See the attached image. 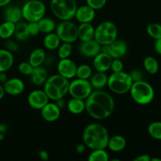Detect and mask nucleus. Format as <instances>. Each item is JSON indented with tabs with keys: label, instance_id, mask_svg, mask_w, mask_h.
<instances>
[{
	"label": "nucleus",
	"instance_id": "nucleus-1",
	"mask_svg": "<svg viewBox=\"0 0 161 161\" xmlns=\"http://www.w3.org/2000/svg\"><path fill=\"white\" fill-rule=\"evenodd\" d=\"M86 111L90 116L102 120L109 117L115 108V102L109 93L102 90L92 91L86 99Z\"/></svg>",
	"mask_w": 161,
	"mask_h": 161
},
{
	"label": "nucleus",
	"instance_id": "nucleus-2",
	"mask_svg": "<svg viewBox=\"0 0 161 161\" xmlns=\"http://www.w3.org/2000/svg\"><path fill=\"white\" fill-rule=\"evenodd\" d=\"M109 134L102 124H90L85 127L83 132V142L89 149H105L107 148Z\"/></svg>",
	"mask_w": 161,
	"mask_h": 161
},
{
	"label": "nucleus",
	"instance_id": "nucleus-3",
	"mask_svg": "<svg viewBox=\"0 0 161 161\" xmlns=\"http://www.w3.org/2000/svg\"><path fill=\"white\" fill-rule=\"evenodd\" d=\"M43 85V91L49 99L54 102L63 98L69 93V80L58 73L48 76Z\"/></svg>",
	"mask_w": 161,
	"mask_h": 161
},
{
	"label": "nucleus",
	"instance_id": "nucleus-4",
	"mask_svg": "<svg viewBox=\"0 0 161 161\" xmlns=\"http://www.w3.org/2000/svg\"><path fill=\"white\" fill-rule=\"evenodd\" d=\"M129 92L136 103L142 105L151 103L155 96V92L150 83L143 80L133 82Z\"/></svg>",
	"mask_w": 161,
	"mask_h": 161
},
{
	"label": "nucleus",
	"instance_id": "nucleus-5",
	"mask_svg": "<svg viewBox=\"0 0 161 161\" xmlns=\"http://www.w3.org/2000/svg\"><path fill=\"white\" fill-rule=\"evenodd\" d=\"M133 83L130 74L121 71L113 72L108 78L107 86L110 91L116 94H125L130 91Z\"/></svg>",
	"mask_w": 161,
	"mask_h": 161
},
{
	"label": "nucleus",
	"instance_id": "nucleus-6",
	"mask_svg": "<svg viewBox=\"0 0 161 161\" xmlns=\"http://www.w3.org/2000/svg\"><path fill=\"white\" fill-rule=\"evenodd\" d=\"M50 6L53 15L61 20H72L78 7L75 0H51Z\"/></svg>",
	"mask_w": 161,
	"mask_h": 161
},
{
	"label": "nucleus",
	"instance_id": "nucleus-7",
	"mask_svg": "<svg viewBox=\"0 0 161 161\" xmlns=\"http://www.w3.org/2000/svg\"><path fill=\"white\" fill-rule=\"evenodd\" d=\"M118 37V28L116 24L106 20L99 24L94 30V39L101 46L108 45Z\"/></svg>",
	"mask_w": 161,
	"mask_h": 161
},
{
	"label": "nucleus",
	"instance_id": "nucleus-8",
	"mask_svg": "<svg viewBox=\"0 0 161 161\" xmlns=\"http://www.w3.org/2000/svg\"><path fill=\"white\" fill-rule=\"evenodd\" d=\"M22 17L28 22L39 21L46 14V5L41 0H29L21 8Z\"/></svg>",
	"mask_w": 161,
	"mask_h": 161
},
{
	"label": "nucleus",
	"instance_id": "nucleus-9",
	"mask_svg": "<svg viewBox=\"0 0 161 161\" xmlns=\"http://www.w3.org/2000/svg\"><path fill=\"white\" fill-rule=\"evenodd\" d=\"M55 32L61 42H72L78 39V26L70 20H61L55 28Z\"/></svg>",
	"mask_w": 161,
	"mask_h": 161
},
{
	"label": "nucleus",
	"instance_id": "nucleus-10",
	"mask_svg": "<svg viewBox=\"0 0 161 161\" xmlns=\"http://www.w3.org/2000/svg\"><path fill=\"white\" fill-rule=\"evenodd\" d=\"M92 91V86L88 80L77 78L69 82V94L72 97L86 100Z\"/></svg>",
	"mask_w": 161,
	"mask_h": 161
},
{
	"label": "nucleus",
	"instance_id": "nucleus-11",
	"mask_svg": "<svg viewBox=\"0 0 161 161\" xmlns=\"http://www.w3.org/2000/svg\"><path fill=\"white\" fill-rule=\"evenodd\" d=\"M128 47L125 41L116 39L108 45L102 46V51L108 53L113 59H121L127 53Z\"/></svg>",
	"mask_w": 161,
	"mask_h": 161
},
{
	"label": "nucleus",
	"instance_id": "nucleus-12",
	"mask_svg": "<svg viewBox=\"0 0 161 161\" xmlns=\"http://www.w3.org/2000/svg\"><path fill=\"white\" fill-rule=\"evenodd\" d=\"M57 70L59 75H62L68 80H71L76 75L77 65L74 61L69 58H64V59H60V61H58Z\"/></svg>",
	"mask_w": 161,
	"mask_h": 161
},
{
	"label": "nucleus",
	"instance_id": "nucleus-13",
	"mask_svg": "<svg viewBox=\"0 0 161 161\" xmlns=\"http://www.w3.org/2000/svg\"><path fill=\"white\" fill-rule=\"evenodd\" d=\"M49 97L43 90H34L28 96V103L34 109L41 110L49 102Z\"/></svg>",
	"mask_w": 161,
	"mask_h": 161
},
{
	"label": "nucleus",
	"instance_id": "nucleus-14",
	"mask_svg": "<svg viewBox=\"0 0 161 161\" xmlns=\"http://www.w3.org/2000/svg\"><path fill=\"white\" fill-rule=\"evenodd\" d=\"M101 51H102V46L94 39L81 42L79 46V52L82 56L85 58H94Z\"/></svg>",
	"mask_w": 161,
	"mask_h": 161
},
{
	"label": "nucleus",
	"instance_id": "nucleus-15",
	"mask_svg": "<svg viewBox=\"0 0 161 161\" xmlns=\"http://www.w3.org/2000/svg\"><path fill=\"white\" fill-rule=\"evenodd\" d=\"M3 87L6 94L12 96H17L23 93V91H25V85L23 80L17 77H14V78L8 79L3 83Z\"/></svg>",
	"mask_w": 161,
	"mask_h": 161
},
{
	"label": "nucleus",
	"instance_id": "nucleus-16",
	"mask_svg": "<svg viewBox=\"0 0 161 161\" xmlns=\"http://www.w3.org/2000/svg\"><path fill=\"white\" fill-rule=\"evenodd\" d=\"M113 58L103 51L96 55L93 60V66L97 72H106L111 67Z\"/></svg>",
	"mask_w": 161,
	"mask_h": 161
},
{
	"label": "nucleus",
	"instance_id": "nucleus-17",
	"mask_svg": "<svg viewBox=\"0 0 161 161\" xmlns=\"http://www.w3.org/2000/svg\"><path fill=\"white\" fill-rule=\"evenodd\" d=\"M95 11L88 5H83L77 7L75 17L80 23H91L95 18Z\"/></svg>",
	"mask_w": 161,
	"mask_h": 161
},
{
	"label": "nucleus",
	"instance_id": "nucleus-18",
	"mask_svg": "<svg viewBox=\"0 0 161 161\" xmlns=\"http://www.w3.org/2000/svg\"><path fill=\"white\" fill-rule=\"evenodd\" d=\"M41 115L44 120L47 122H54L61 116V108L53 102H48L41 109Z\"/></svg>",
	"mask_w": 161,
	"mask_h": 161
},
{
	"label": "nucleus",
	"instance_id": "nucleus-19",
	"mask_svg": "<svg viewBox=\"0 0 161 161\" xmlns=\"http://www.w3.org/2000/svg\"><path fill=\"white\" fill-rule=\"evenodd\" d=\"M30 76V80L31 83L36 86H42L47 81L48 78V72L45 68L42 65L34 67L32 72Z\"/></svg>",
	"mask_w": 161,
	"mask_h": 161
},
{
	"label": "nucleus",
	"instance_id": "nucleus-20",
	"mask_svg": "<svg viewBox=\"0 0 161 161\" xmlns=\"http://www.w3.org/2000/svg\"><path fill=\"white\" fill-rule=\"evenodd\" d=\"M95 28L91 23H80L78 26V39L81 42L94 39Z\"/></svg>",
	"mask_w": 161,
	"mask_h": 161
},
{
	"label": "nucleus",
	"instance_id": "nucleus-21",
	"mask_svg": "<svg viewBox=\"0 0 161 161\" xmlns=\"http://www.w3.org/2000/svg\"><path fill=\"white\" fill-rule=\"evenodd\" d=\"M14 62L12 52L6 49H0V72H7L12 68Z\"/></svg>",
	"mask_w": 161,
	"mask_h": 161
},
{
	"label": "nucleus",
	"instance_id": "nucleus-22",
	"mask_svg": "<svg viewBox=\"0 0 161 161\" xmlns=\"http://www.w3.org/2000/svg\"><path fill=\"white\" fill-rule=\"evenodd\" d=\"M127 146V140L122 135H113L108 139L107 148L109 149L112 152L119 153L124 150Z\"/></svg>",
	"mask_w": 161,
	"mask_h": 161
},
{
	"label": "nucleus",
	"instance_id": "nucleus-23",
	"mask_svg": "<svg viewBox=\"0 0 161 161\" xmlns=\"http://www.w3.org/2000/svg\"><path fill=\"white\" fill-rule=\"evenodd\" d=\"M5 20L17 24L20 21L22 17L21 8L17 6H9L4 12Z\"/></svg>",
	"mask_w": 161,
	"mask_h": 161
},
{
	"label": "nucleus",
	"instance_id": "nucleus-24",
	"mask_svg": "<svg viewBox=\"0 0 161 161\" xmlns=\"http://www.w3.org/2000/svg\"><path fill=\"white\" fill-rule=\"evenodd\" d=\"M108 76L106 75L105 72H97L95 73L92 74V75L90 78V83L92 86L93 89L95 90H102L107 86L108 83Z\"/></svg>",
	"mask_w": 161,
	"mask_h": 161
},
{
	"label": "nucleus",
	"instance_id": "nucleus-25",
	"mask_svg": "<svg viewBox=\"0 0 161 161\" xmlns=\"http://www.w3.org/2000/svg\"><path fill=\"white\" fill-rule=\"evenodd\" d=\"M67 108L69 113L74 115L81 114L86 109V104H85L84 100L80 98H75V97H72L69 101L67 104Z\"/></svg>",
	"mask_w": 161,
	"mask_h": 161
},
{
	"label": "nucleus",
	"instance_id": "nucleus-26",
	"mask_svg": "<svg viewBox=\"0 0 161 161\" xmlns=\"http://www.w3.org/2000/svg\"><path fill=\"white\" fill-rule=\"evenodd\" d=\"M46 61V53L43 49L36 48L31 51L30 53L29 58H28V62L33 66V67H37V66L42 65Z\"/></svg>",
	"mask_w": 161,
	"mask_h": 161
},
{
	"label": "nucleus",
	"instance_id": "nucleus-27",
	"mask_svg": "<svg viewBox=\"0 0 161 161\" xmlns=\"http://www.w3.org/2000/svg\"><path fill=\"white\" fill-rule=\"evenodd\" d=\"M61 42V39L56 34V32H50L46 34L43 39V46L47 50H54L59 47Z\"/></svg>",
	"mask_w": 161,
	"mask_h": 161
},
{
	"label": "nucleus",
	"instance_id": "nucleus-28",
	"mask_svg": "<svg viewBox=\"0 0 161 161\" xmlns=\"http://www.w3.org/2000/svg\"><path fill=\"white\" fill-rule=\"evenodd\" d=\"M14 36L17 40L20 42L26 41L30 36L28 30V23L20 21L16 24Z\"/></svg>",
	"mask_w": 161,
	"mask_h": 161
},
{
	"label": "nucleus",
	"instance_id": "nucleus-29",
	"mask_svg": "<svg viewBox=\"0 0 161 161\" xmlns=\"http://www.w3.org/2000/svg\"><path fill=\"white\" fill-rule=\"evenodd\" d=\"M16 24L5 20L0 25V38L3 39H10L14 34Z\"/></svg>",
	"mask_w": 161,
	"mask_h": 161
},
{
	"label": "nucleus",
	"instance_id": "nucleus-30",
	"mask_svg": "<svg viewBox=\"0 0 161 161\" xmlns=\"http://www.w3.org/2000/svg\"><path fill=\"white\" fill-rule=\"evenodd\" d=\"M38 24H39L40 32L44 33V34L53 32L56 28V24L54 20L49 17H43L38 21Z\"/></svg>",
	"mask_w": 161,
	"mask_h": 161
},
{
	"label": "nucleus",
	"instance_id": "nucleus-31",
	"mask_svg": "<svg viewBox=\"0 0 161 161\" xmlns=\"http://www.w3.org/2000/svg\"><path fill=\"white\" fill-rule=\"evenodd\" d=\"M143 66L148 73L151 75H155L159 70V63L155 58L152 56H148L143 61Z\"/></svg>",
	"mask_w": 161,
	"mask_h": 161
},
{
	"label": "nucleus",
	"instance_id": "nucleus-32",
	"mask_svg": "<svg viewBox=\"0 0 161 161\" xmlns=\"http://www.w3.org/2000/svg\"><path fill=\"white\" fill-rule=\"evenodd\" d=\"M89 161H108L109 157L105 149H92L88 157Z\"/></svg>",
	"mask_w": 161,
	"mask_h": 161
},
{
	"label": "nucleus",
	"instance_id": "nucleus-33",
	"mask_svg": "<svg viewBox=\"0 0 161 161\" xmlns=\"http://www.w3.org/2000/svg\"><path fill=\"white\" fill-rule=\"evenodd\" d=\"M92 68L86 64H80L77 66L76 75L77 78L83 79V80H89L92 75Z\"/></svg>",
	"mask_w": 161,
	"mask_h": 161
},
{
	"label": "nucleus",
	"instance_id": "nucleus-34",
	"mask_svg": "<svg viewBox=\"0 0 161 161\" xmlns=\"http://www.w3.org/2000/svg\"><path fill=\"white\" fill-rule=\"evenodd\" d=\"M72 52V43L62 42L58 48V55L60 59H64L70 57Z\"/></svg>",
	"mask_w": 161,
	"mask_h": 161
},
{
	"label": "nucleus",
	"instance_id": "nucleus-35",
	"mask_svg": "<svg viewBox=\"0 0 161 161\" xmlns=\"http://www.w3.org/2000/svg\"><path fill=\"white\" fill-rule=\"evenodd\" d=\"M148 132L153 138L161 140V122L155 121L151 123L148 127Z\"/></svg>",
	"mask_w": 161,
	"mask_h": 161
},
{
	"label": "nucleus",
	"instance_id": "nucleus-36",
	"mask_svg": "<svg viewBox=\"0 0 161 161\" xmlns=\"http://www.w3.org/2000/svg\"><path fill=\"white\" fill-rule=\"evenodd\" d=\"M146 31L153 39H160L161 38V25L159 23H150L146 28Z\"/></svg>",
	"mask_w": 161,
	"mask_h": 161
},
{
	"label": "nucleus",
	"instance_id": "nucleus-37",
	"mask_svg": "<svg viewBox=\"0 0 161 161\" xmlns=\"http://www.w3.org/2000/svg\"><path fill=\"white\" fill-rule=\"evenodd\" d=\"M33 67L28 61H23L20 63L18 65V71L21 75H30L32 72Z\"/></svg>",
	"mask_w": 161,
	"mask_h": 161
},
{
	"label": "nucleus",
	"instance_id": "nucleus-38",
	"mask_svg": "<svg viewBox=\"0 0 161 161\" xmlns=\"http://www.w3.org/2000/svg\"><path fill=\"white\" fill-rule=\"evenodd\" d=\"M86 5L95 10L102 9L106 5L107 0H86Z\"/></svg>",
	"mask_w": 161,
	"mask_h": 161
},
{
	"label": "nucleus",
	"instance_id": "nucleus-39",
	"mask_svg": "<svg viewBox=\"0 0 161 161\" xmlns=\"http://www.w3.org/2000/svg\"><path fill=\"white\" fill-rule=\"evenodd\" d=\"M28 30L30 36H38L40 32L39 24L37 21L28 22Z\"/></svg>",
	"mask_w": 161,
	"mask_h": 161
},
{
	"label": "nucleus",
	"instance_id": "nucleus-40",
	"mask_svg": "<svg viewBox=\"0 0 161 161\" xmlns=\"http://www.w3.org/2000/svg\"><path fill=\"white\" fill-rule=\"evenodd\" d=\"M110 69L113 72H121L124 69V63L120 59H113Z\"/></svg>",
	"mask_w": 161,
	"mask_h": 161
},
{
	"label": "nucleus",
	"instance_id": "nucleus-41",
	"mask_svg": "<svg viewBox=\"0 0 161 161\" xmlns=\"http://www.w3.org/2000/svg\"><path fill=\"white\" fill-rule=\"evenodd\" d=\"M6 42H5V47H6V50H9L10 52H15L17 50H18L19 46L15 41L11 40V39H6Z\"/></svg>",
	"mask_w": 161,
	"mask_h": 161
},
{
	"label": "nucleus",
	"instance_id": "nucleus-42",
	"mask_svg": "<svg viewBox=\"0 0 161 161\" xmlns=\"http://www.w3.org/2000/svg\"><path fill=\"white\" fill-rule=\"evenodd\" d=\"M129 74H130L133 82L140 81V80H143L142 72L140 70H138V69H133V70H132Z\"/></svg>",
	"mask_w": 161,
	"mask_h": 161
},
{
	"label": "nucleus",
	"instance_id": "nucleus-43",
	"mask_svg": "<svg viewBox=\"0 0 161 161\" xmlns=\"http://www.w3.org/2000/svg\"><path fill=\"white\" fill-rule=\"evenodd\" d=\"M154 49H155V51L157 52L159 55H161V38H160V39H155V42H154Z\"/></svg>",
	"mask_w": 161,
	"mask_h": 161
},
{
	"label": "nucleus",
	"instance_id": "nucleus-44",
	"mask_svg": "<svg viewBox=\"0 0 161 161\" xmlns=\"http://www.w3.org/2000/svg\"><path fill=\"white\" fill-rule=\"evenodd\" d=\"M151 157L148 154H143V155H140L138 157H135L133 161H150Z\"/></svg>",
	"mask_w": 161,
	"mask_h": 161
},
{
	"label": "nucleus",
	"instance_id": "nucleus-45",
	"mask_svg": "<svg viewBox=\"0 0 161 161\" xmlns=\"http://www.w3.org/2000/svg\"><path fill=\"white\" fill-rule=\"evenodd\" d=\"M38 155H39V158L41 159V160H44V161H47L49 160V157H50V156H49V153L47 152V151L45 150H40L39 151V153H38Z\"/></svg>",
	"mask_w": 161,
	"mask_h": 161
},
{
	"label": "nucleus",
	"instance_id": "nucleus-46",
	"mask_svg": "<svg viewBox=\"0 0 161 161\" xmlns=\"http://www.w3.org/2000/svg\"><path fill=\"white\" fill-rule=\"evenodd\" d=\"M86 146L84 143H80V144H79L78 146H76V148H75V151H76L77 153L82 154L84 153L85 149H86Z\"/></svg>",
	"mask_w": 161,
	"mask_h": 161
},
{
	"label": "nucleus",
	"instance_id": "nucleus-47",
	"mask_svg": "<svg viewBox=\"0 0 161 161\" xmlns=\"http://www.w3.org/2000/svg\"><path fill=\"white\" fill-rule=\"evenodd\" d=\"M7 80H8V77H7V75L6 74V72H0V83H2L3 84V83H4Z\"/></svg>",
	"mask_w": 161,
	"mask_h": 161
},
{
	"label": "nucleus",
	"instance_id": "nucleus-48",
	"mask_svg": "<svg viewBox=\"0 0 161 161\" xmlns=\"http://www.w3.org/2000/svg\"><path fill=\"white\" fill-rule=\"evenodd\" d=\"M55 103L57 104V105H58V106L60 108H64V105H65V103H64V100H63V98L59 99V100L56 101V102H55Z\"/></svg>",
	"mask_w": 161,
	"mask_h": 161
},
{
	"label": "nucleus",
	"instance_id": "nucleus-49",
	"mask_svg": "<svg viewBox=\"0 0 161 161\" xmlns=\"http://www.w3.org/2000/svg\"><path fill=\"white\" fill-rule=\"evenodd\" d=\"M12 1V0H0V7H3V6H7L8 4H9V3Z\"/></svg>",
	"mask_w": 161,
	"mask_h": 161
},
{
	"label": "nucleus",
	"instance_id": "nucleus-50",
	"mask_svg": "<svg viewBox=\"0 0 161 161\" xmlns=\"http://www.w3.org/2000/svg\"><path fill=\"white\" fill-rule=\"evenodd\" d=\"M5 94H6V92H5V90H4V87H3V85L0 84V100L3 98Z\"/></svg>",
	"mask_w": 161,
	"mask_h": 161
},
{
	"label": "nucleus",
	"instance_id": "nucleus-51",
	"mask_svg": "<svg viewBox=\"0 0 161 161\" xmlns=\"http://www.w3.org/2000/svg\"><path fill=\"white\" fill-rule=\"evenodd\" d=\"M6 131V127L4 124H0V133L4 134Z\"/></svg>",
	"mask_w": 161,
	"mask_h": 161
},
{
	"label": "nucleus",
	"instance_id": "nucleus-52",
	"mask_svg": "<svg viewBox=\"0 0 161 161\" xmlns=\"http://www.w3.org/2000/svg\"><path fill=\"white\" fill-rule=\"evenodd\" d=\"M5 136H4V134L3 133H0V141H3V139H4Z\"/></svg>",
	"mask_w": 161,
	"mask_h": 161
},
{
	"label": "nucleus",
	"instance_id": "nucleus-53",
	"mask_svg": "<svg viewBox=\"0 0 161 161\" xmlns=\"http://www.w3.org/2000/svg\"><path fill=\"white\" fill-rule=\"evenodd\" d=\"M150 161H161V159L159 158H151Z\"/></svg>",
	"mask_w": 161,
	"mask_h": 161
}]
</instances>
